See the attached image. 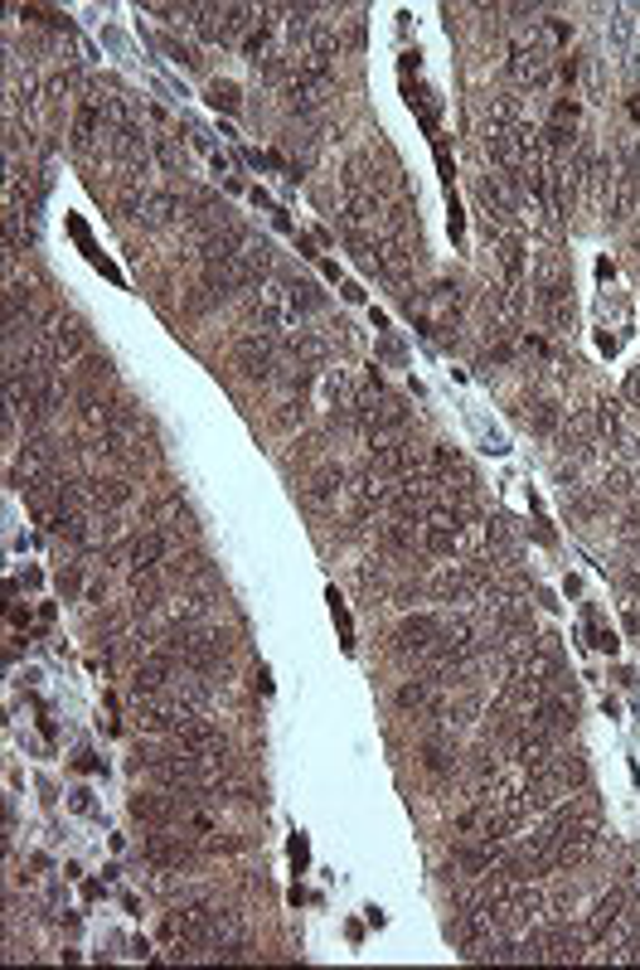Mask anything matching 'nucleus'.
Here are the masks:
<instances>
[{
	"mask_svg": "<svg viewBox=\"0 0 640 970\" xmlns=\"http://www.w3.org/2000/svg\"><path fill=\"white\" fill-rule=\"evenodd\" d=\"M277 360H281V340L262 336V330L234 344V369L242 379H252V384H267V379L277 374Z\"/></svg>",
	"mask_w": 640,
	"mask_h": 970,
	"instance_id": "9d476101",
	"label": "nucleus"
},
{
	"mask_svg": "<svg viewBox=\"0 0 640 970\" xmlns=\"http://www.w3.org/2000/svg\"><path fill=\"white\" fill-rule=\"evenodd\" d=\"M476 195H481L485 209L495 214V224H509V219H515V204H509V189H505L500 175H481V180H476Z\"/></svg>",
	"mask_w": 640,
	"mask_h": 970,
	"instance_id": "393cba45",
	"label": "nucleus"
},
{
	"mask_svg": "<svg viewBox=\"0 0 640 970\" xmlns=\"http://www.w3.org/2000/svg\"><path fill=\"white\" fill-rule=\"evenodd\" d=\"M534 316H539L548 330H572V287H568V277H562L558 258H544V272H539V282H534Z\"/></svg>",
	"mask_w": 640,
	"mask_h": 970,
	"instance_id": "7ed1b4c3",
	"label": "nucleus"
},
{
	"mask_svg": "<svg viewBox=\"0 0 640 970\" xmlns=\"http://www.w3.org/2000/svg\"><path fill=\"white\" fill-rule=\"evenodd\" d=\"M171 737H175V747L195 752V757H214V762H224V752H228V737H224L209 719H189L185 727H175Z\"/></svg>",
	"mask_w": 640,
	"mask_h": 970,
	"instance_id": "a211bd4d",
	"label": "nucleus"
},
{
	"mask_svg": "<svg viewBox=\"0 0 640 970\" xmlns=\"http://www.w3.org/2000/svg\"><path fill=\"white\" fill-rule=\"evenodd\" d=\"M291 311H297V321H301V316H311V311H320V291L311 282H291Z\"/></svg>",
	"mask_w": 640,
	"mask_h": 970,
	"instance_id": "bb28decb",
	"label": "nucleus"
},
{
	"mask_svg": "<svg viewBox=\"0 0 640 970\" xmlns=\"http://www.w3.org/2000/svg\"><path fill=\"white\" fill-rule=\"evenodd\" d=\"M524 423L548 437V432H558V427H562V413H558V403H554V399H534V403H524Z\"/></svg>",
	"mask_w": 640,
	"mask_h": 970,
	"instance_id": "a878e982",
	"label": "nucleus"
},
{
	"mask_svg": "<svg viewBox=\"0 0 640 970\" xmlns=\"http://www.w3.org/2000/svg\"><path fill=\"white\" fill-rule=\"evenodd\" d=\"M132 815H136L141 825H151V829H171V825H180L185 801H180V791H161V796H136V801H132Z\"/></svg>",
	"mask_w": 640,
	"mask_h": 970,
	"instance_id": "aec40b11",
	"label": "nucleus"
},
{
	"mask_svg": "<svg viewBox=\"0 0 640 970\" xmlns=\"http://www.w3.org/2000/svg\"><path fill=\"white\" fill-rule=\"evenodd\" d=\"M417 311V321H422V330L427 336H446V330H456V321H461V287L456 282H437V287H427L417 301H407Z\"/></svg>",
	"mask_w": 640,
	"mask_h": 970,
	"instance_id": "6e6552de",
	"label": "nucleus"
},
{
	"mask_svg": "<svg viewBox=\"0 0 640 970\" xmlns=\"http://www.w3.org/2000/svg\"><path fill=\"white\" fill-rule=\"evenodd\" d=\"M446 621L442 617H403L393 627V656H432Z\"/></svg>",
	"mask_w": 640,
	"mask_h": 970,
	"instance_id": "ddd939ff",
	"label": "nucleus"
},
{
	"mask_svg": "<svg viewBox=\"0 0 640 970\" xmlns=\"http://www.w3.org/2000/svg\"><path fill=\"white\" fill-rule=\"evenodd\" d=\"M572 719H578V699H572V689H554V694H544L539 704L529 709V723L544 727V733H554V737L568 733Z\"/></svg>",
	"mask_w": 640,
	"mask_h": 970,
	"instance_id": "2eb2a0df",
	"label": "nucleus"
},
{
	"mask_svg": "<svg viewBox=\"0 0 640 970\" xmlns=\"http://www.w3.org/2000/svg\"><path fill=\"white\" fill-rule=\"evenodd\" d=\"M59 456H54V446H49L44 437H34V442H24L20 452H16V462H10V485L16 491H24L34 501V495H44L49 485H54L59 476Z\"/></svg>",
	"mask_w": 640,
	"mask_h": 970,
	"instance_id": "20e7f679",
	"label": "nucleus"
},
{
	"mask_svg": "<svg viewBox=\"0 0 640 970\" xmlns=\"http://www.w3.org/2000/svg\"><path fill=\"white\" fill-rule=\"evenodd\" d=\"M146 525H151V529H161V534H171L175 544H180V539H195V529H199V525H195V515H189V505L180 501V495H165V501L151 505V509H146Z\"/></svg>",
	"mask_w": 640,
	"mask_h": 970,
	"instance_id": "dca6fc26",
	"label": "nucleus"
},
{
	"mask_svg": "<svg viewBox=\"0 0 640 970\" xmlns=\"http://www.w3.org/2000/svg\"><path fill=\"white\" fill-rule=\"evenodd\" d=\"M422 772L437 776V782H446V776L461 772V752L452 743V733H432L427 743H422Z\"/></svg>",
	"mask_w": 640,
	"mask_h": 970,
	"instance_id": "5701e85b",
	"label": "nucleus"
},
{
	"mask_svg": "<svg viewBox=\"0 0 640 970\" xmlns=\"http://www.w3.org/2000/svg\"><path fill=\"white\" fill-rule=\"evenodd\" d=\"M330 93H336V63L301 59L297 73H291V83H287V107L306 122V117H316V112L326 107Z\"/></svg>",
	"mask_w": 640,
	"mask_h": 970,
	"instance_id": "f03ea898",
	"label": "nucleus"
},
{
	"mask_svg": "<svg viewBox=\"0 0 640 970\" xmlns=\"http://www.w3.org/2000/svg\"><path fill=\"white\" fill-rule=\"evenodd\" d=\"M248 321L258 326L262 336H277V330L297 326V311H291V282L267 277V282L252 291V301H248Z\"/></svg>",
	"mask_w": 640,
	"mask_h": 970,
	"instance_id": "39448f33",
	"label": "nucleus"
},
{
	"mask_svg": "<svg viewBox=\"0 0 640 970\" xmlns=\"http://www.w3.org/2000/svg\"><path fill=\"white\" fill-rule=\"evenodd\" d=\"M209 102L214 107H224V112H242V97H238V87L234 83H209Z\"/></svg>",
	"mask_w": 640,
	"mask_h": 970,
	"instance_id": "cd10ccee",
	"label": "nucleus"
},
{
	"mask_svg": "<svg viewBox=\"0 0 640 970\" xmlns=\"http://www.w3.org/2000/svg\"><path fill=\"white\" fill-rule=\"evenodd\" d=\"M500 859H505V839H491V835H481V839H461L456 854H452V864H456V874H461V878H481V874H491Z\"/></svg>",
	"mask_w": 640,
	"mask_h": 970,
	"instance_id": "4468645a",
	"label": "nucleus"
},
{
	"mask_svg": "<svg viewBox=\"0 0 640 970\" xmlns=\"http://www.w3.org/2000/svg\"><path fill=\"white\" fill-rule=\"evenodd\" d=\"M156 156H161V165H165V171H180V165H185V151L175 146L171 136H156Z\"/></svg>",
	"mask_w": 640,
	"mask_h": 970,
	"instance_id": "c85d7f7f",
	"label": "nucleus"
},
{
	"mask_svg": "<svg viewBox=\"0 0 640 970\" xmlns=\"http://www.w3.org/2000/svg\"><path fill=\"white\" fill-rule=\"evenodd\" d=\"M427 466V452H422L417 442H407V437H393V442H379V446H369V476H379V481H407L413 471H422Z\"/></svg>",
	"mask_w": 640,
	"mask_h": 970,
	"instance_id": "0eeeda50",
	"label": "nucleus"
},
{
	"mask_svg": "<svg viewBox=\"0 0 640 970\" xmlns=\"http://www.w3.org/2000/svg\"><path fill=\"white\" fill-rule=\"evenodd\" d=\"M126 501H132V485H126L122 476H93V481H83V505H87V509L117 515Z\"/></svg>",
	"mask_w": 640,
	"mask_h": 970,
	"instance_id": "412c9836",
	"label": "nucleus"
},
{
	"mask_svg": "<svg viewBox=\"0 0 640 970\" xmlns=\"http://www.w3.org/2000/svg\"><path fill=\"white\" fill-rule=\"evenodd\" d=\"M626 399H631V403L640 407V369H636V374H631V379H626Z\"/></svg>",
	"mask_w": 640,
	"mask_h": 970,
	"instance_id": "c756f323",
	"label": "nucleus"
},
{
	"mask_svg": "<svg viewBox=\"0 0 640 970\" xmlns=\"http://www.w3.org/2000/svg\"><path fill=\"white\" fill-rule=\"evenodd\" d=\"M344 491H350V476H344L340 466H326L311 485H306V509L326 515V509H336V505L344 501Z\"/></svg>",
	"mask_w": 640,
	"mask_h": 970,
	"instance_id": "4be33fe9",
	"label": "nucleus"
},
{
	"mask_svg": "<svg viewBox=\"0 0 640 970\" xmlns=\"http://www.w3.org/2000/svg\"><path fill=\"white\" fill-rule=\"evenodd\" d=\"M407 417H413V407H407L399 393H389L379 384V379H369L360 389V403H354L350 423L364 432V442H393V437H407Z\"/></svg>",
	"mask_w": 640,
	"mask_h": 970,
	"instance_id": "f257e3e1",
	"label": "nucleus"
},
{
	"mask_svg": "<svg viewBox=\"0 0 640 970\" xmlns=\"http://www.w3.org/2000/svg\"><path fill=\"white\" fill-rule=\"evenodd\" d=\"M180 660L171 656L165 646H151L146 656L132 665V699H151V694H165L171 684H180Z\"/></svg>",
	"mask_w": 640,
	"mask_h": 970,
	"instance_id": "1a4fd4ad",
	"label": "nucleus"
},
{
	"mask_svg": "<svg viewBox=\"0 0 640 970\" xmlns=\"http://www.w3.org/2000/svg\"><path fill=\"white\" fill-rule=\"evenodd\" d=\"M185 214V199L175 195V189H151L146 195V204H141V214L136 219L146 224V228H165V224H175Z\"/></svg>",
	"mask_w": 640,
	"mask_h": 970,
	"instance_id": "b1692460",
	"label": "nucleus"
},
{
	"mask_svg": "<svg viewBox=\"0 0 640 970\" xmlns=\"http://www.w3.org/2000/svg\"><path fill=\"white\" fill-rule=\"evenodd\" d=\"M59 587L63 592H79V572H59Z\"/></svg>",
	"mask_w": 640,
	"mask_h": 970,
	"instance_id": "7c9ffc66",
	"label": "nucleus"
},
{
	"mask_svg": "<svg viewBox=\"0 0 640 970\" xmlns=\"http://www.w3.org/2000/svg\"><path fill=\"white\" fill-rule=\"evenodd\" d=\"M626 908H631V888H611L607 898H597V908L587 912V922H582V931H587V941L592 947H601V941L611 937V927L626 917Z\"/></svg>",
	"mask_w": 640,
	"mask_h": 970,
	"instance_id": "f3484780",
	"label": "nucleus"
},
{
	"mask_svg": "<svg viewBox=\"0 0 640 970\" xmlns=\"http://www.w3.org/2000/svg\"><path fill=\"white\" fill-rule=\"evenodd\" d=\"M509 79L529 93H544L554 79V49L548 40H509Z\"/></svg>",
	"mask_w": 640,
	"mask_h": 970,
	"instance_id": "423d86ee",
	"label": "nucleus"
},
{
	"mask_svg": "<svg viewBox=\"0 0 640 970\" xmlns=\"http://www.w3.org/2000/svg\"><path fill=\"white\" fill-rule=\"evenodd\" d=\"M141 859H146L151 869H161V874H180V869H195L199 849L180 835H151L146 845H141Z\"/></svg>",
	"mask_w": 640,
	"mask_h": 970,
	"instance_id": "f8f14e48",
	"label": "nucleus"
},
{
	"mask_svg": "<svg viewBox=\"0 0 640 970\" xmlns=\"http://www.w3.org/2000/svg\"><path fill=\"white\" fill-rule=\"evenodd\" d=\"M534 941H539V961H582V951L592 947L582 927H548L534 931Z\"/></svg>",
	"mask_w": 640,
	"mask_h": 970,
	"instance_id": "6ab92c4d",
	"label": "nucleus"
},
{
	"mask_svg": "<svg viewBox=\"0 0 640 970\" xmlns=\"http://www.w3.org/2000/svg\"><path fill=\"white\" fill-rule=\"evenodd\" d=\"M171 554H180V544L171 539V534L161 529H141L132 544H126V564H132V572L141 578V572H161L165 564H171Z\"/></svg>",
	"mask_w": 640,
	"mask_h": 970,
	"instance_id": "9b49d317",
	"label": "nucleus"
}]
</instances>
